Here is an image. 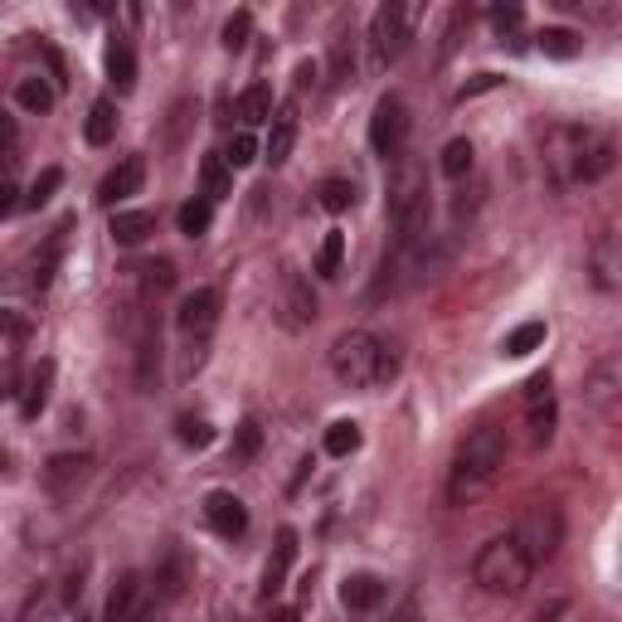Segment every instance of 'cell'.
I'll return each instance as SVG.
<instances>
[{"label":"cell","mask_w":622,"mask_h":622,"mask_svg":"<svg viewBox=\"0 0 622 622\" xmlns=\"http://www.w3.org/2000/svg\"><path fill=\"white\" fill-rule=\"evenodd\" d=\"M147 604H151L147 579H141L137 569H127V574H117V584H112L108 608H102V622H132Z\"/></svg>","instance_id":"cell-14"},{"label":"cell","mask_w":622,"mask_h":622,"mask_svg":"<svg viewBox=\"0 0 622 622\" xmlns=\"http://www.w3.org/2000/svg\"><path fill=\"white\" fill-rule=\"evenodd\" d=\"M137 385L141 394L161 385V331H156V321H141L137 331Z\"/></svg>","instance_id":"cell-18"},{"label":"cell","mask_w":622,"mask_h":622,"mask_svg":"<svg viewBox=\"0 0 622 622\" xmlns=\"http://www.w3.org/2000/svg\"><path fill=\"white\" fill-rule=\"evenodd\" d=\"M234 112H238V122H244V127H258V122H273V88H268V83H248V88L238 92Z\"/></svg>","instance_id":"cell-28"},{"label":"cell","mask_w":622,"mask_h":622,"mask_svg":"<svg viewBox=\"0 0 622 622\" xmlns=\"http://www.w3.org/2000/svg\"><path fill=\"white\" fill-rule=\"evenodd\" d=\"M102 69H108V83H112L117 92H132V88H137V49H132L127 35H112V39H108Z\"/></svg>","instance_id":"cell-17"},{"label":"cell","mask_w":622,"mask_h":622,"mask_svg":"<svg viewBox=\"0 0 622 622\" xmlns=\"http://www.w3.org/2000/svg\"><path fill=\"white\" fill-rule=\"evenodd\" d=\"M108 234H112V244L137 248V244H147V238L156 234V214L151 210H117V214H112V224H108Z\"/></svg>","instance_id":"cell-22"},{"label":"cell","mask_w":622,"mask_h":622,"mask_svg":"<svg viewBox=\"0 0 622 622\" xmlns=\"http://www.w3.org/2000/svg\"><path fill=\"white\" fill-rule=\"evenodd\" d=\"M531 579H535V564L515 535H492L472 559V584L492 598H521L531 588Z\"/></svg>","instance_id":"cell-4"},{"label":"cell","mask_w":622,"mask_h":622,"mask_svg":"<svg viewBox=\"0 0 622 622\" xmlns=\"http://www.w3.org/2000/svg\"><path fill=\"white\" fill-rule=\"evenodd\" d=\"M54 98H59L54 83H45V78H35V74L15 83V108L29 112V117H45V112H54Z\"/></svg>","instance_id":"cell-27"},{"label":"cell","mask_w":622,"mask_h":622,"mask_svg":"<svg viewBox=\"0 0 622 622\" xmlns=\"http://www.w3.org/2000/svg\"><path fill=\"white\" fill-rule=\"evenodd\" d=\"M141 185H147V161H141V156H127L122 165H112V171L102 175V185H98V204L117 210L122 200L141 195Z\"/></svg>","instance_id":"cell-15"},{"label":"cell","mask_w":622,"mask_h":622,"mask_svg":"<svg viewBox=\"0 0 622 622\" xmlns=\"http://www.w3.org/2000/svg\"><path fill=\"white\" fill-rule=\"evenodd\" d=\"M331 375L346 389H380L399 375V356L389 340H380L375 331H346L331 346Z\"/></svg>","instance_id":"cell-3"},{"label":"cell","mask_w":622,"mask_h":622,"mask_svg":"<svg viewBox=\"0 0 622 622\" xmlns=\"http://www.w3.org/2000/svg\"><path fill=\"white\" fill-rule=\"evenodd\" d=\"M467 25H472V10L458 5L448 15V25H443V45H438V59H452L458 54V45H462V35H467Z\"/></svg>","instance_id":"cell-41"},{"label":"cell","mask_w":622,"mask_h":622,"mask_svg":"<svg viewBox=\"0 0 622 622\" xmlns=\"http://www.w3.org/2000/svg\"><path fill=\"white\" fill-rule=\"evenodd\" d=\"M214 224V204L204 200V195H195V200H185L181 210H175V229H181L185 238H204Z\"/></svg>","instance_id":"cell-31"},{"label":"cell","mask_w":622,"mask_h":622,"mask_svg":"<svg viewBox=\"0 0 622 622\" xmlns=\"http://www.w3.org/2000/svg\"><path fill=\"white\" fill-rule=\"evenodd\" d=\"M385 594H389V584L380 574H370V569L340 579V604H346L350 613H375V608L385 604Z\"/></svg>","instance_id":"cell-16"},{"label":"cell","mask_w":622,"mask_h":622,"mask_svg":"<svg viewBox=\"0 0 622 622\" xmlns=\"http://www.w3.org/2000/svg\"><path fill=\"white\" fill-rule=\"evenodd\" d=\"M132 622H156V598H151V604H147V608H141V613H137V618H132Z\"/></svg>","instance_id":"cell-55"},{"label":"cell","mask_w":622,"mask_h":622,"mask_svg":"<svg viewBox=\"0 0 622 622\" xmlns=\"http://www.w3.org/2000/svg\"><path fill=\"white\" fill-rule=\"evenodd\" d=\"M49 389H54V360H39V365L29 370V385L20 389V419L35 423L39 413L49 409Z\"/></svg>","instance_id":"cell-20"},{"label":"cell","mask_w":622,"mask_h":622,"mask_svg":"<svg viewBox=\"0 0 622 622\" xmlns=\"http://www.w3.org/2000/svg\"><path fill=\"white\" fill-rule=\"evenodd\" d=\"M293 147H297V108H293V102H283V108L273 112V132H268L263 156L273 165H283L287 156H293Z\"/></svg>","instance_id":"cell-23"},{"label":"cell","mask_w":622,"mask_h":622,"mask_svg":"<svg viewBox=\"0 0 622 622\" xmlns=\"http://www.w3.org/2000/svg\"><path fill=\"white\" fill-rule=\"evenodd\" d=\"M185 588V559L181 549H165V559L156 564V598H181Z\"/></svg>","instance_id":"cell-36"},{"label":"cell","mask_w":622,"mask_h":622,"mask_svg":"<svg viewBox=\"0 0 622 622\" xmlns=\"http://www.w3.org/2000/svg\"><path fill=\"white\" fill-rule=\"evenodd\" d=\"M506 458H511V443L496 423H476L472 433L458 443L452 452V472H448V501L452 506H472L476 496H486L506 472Z\"/></svg>","instance_id":"cell-1"},{"label":"cell","mask_w":622,"mask_h":622,"mask_svg":"<svg viewBox=\"0 0 622 622\" xmlns=\"http://www.w3.org/2000/svg\"><path fill=\"white\" fill-rule=\"evenodd\" d=\"M540 161L555 190H574L579 185V122H555L540 137Z\"/></svg>","instance_id":"cell-7"},{"label":"cell","mask_w":622,"mask_h":622,"mask_svg":"<svg viewBox=\"0 0 622 622\" xmlns=\"http://www.w3.org/2000/svg\"><path fill=\"white\" fill-rule=\"evenodd\" d=\"M293 559H297V531L293 525H283V531H277V545H273V559H268V569H263V598L283 594Z\"/></svg>","instance_id":"cell-19"},{"label":"cell","mask_w":622,"mask_h":622,"mask_svg":"<svg viewBox=\"0 0 622 622\" xmlns=\"http://www.w3.org/2000/svg\"><path fill=\"white\" fill-rule=\"evenodd\" d=\"M535 45H540L545 59H574L579 49H584V35H579V29H564V25H549V29H540Z\"/></svg>","instance_id":"cell-34"},{"label":"cell","mask_w":622,"mask_h":622,"mask_svg":"<svg viewBox=\"0 0 622 622\" xmlns=\"http://www.w3.org/2000/svg\"><path fill=\"white\" fill-rule=\"evenodd\" d=\"M511 535L521 540L525 555H531V564L540 569L559 555V545H564V515H559L555 501H531L521 511V521H515Z\"/></svg>","instance_id":"cell-5"},{"label":"cell","mask_w":622,"mask_h":622,"mask_svg":"<svg viewBox=\"0 0 622 622\" xmlns=\"http://www.w3.org/2000/svg\"><path fill=\"white\" fill-rule=\"evenodd\" d=\"M92 476V458L88 452H54V458L45 462V492L54 496V501H69V496H78V486Z\"/></svg>","instance_id":"cell-12"},{"label":"cell","mask_w":622,"mask_h":622,"mask_svg":"<svg viewBox=\"0 0 622 622\" xmlns=\"http://www.w3.org/2000/svg\"><path fill=\"white\" fill-rule=\"evenodd\" d=\"M360 443H365L360 423L356 419H336L326 428V438H321V448H326V458H350V452H360Z\"/></svg>","instance_id":"cell-32"},{"label":"cell","mask_w":622,"mask_h":622,"mask_svg":"<svg viewBox=\"0 0 622 622\" xmlns=\"http://www.w3.org/2000/svg\"><path fill=\"white\" fill-rule=\"evenodd\" d=\"M39 59H45V64H49V83H54V88H69V69H64V54H59L54 45H39Z\"/></svg>","instance_id":"cell-46"},{"label":"cell","mask_w":622,"mask_h":622,"mask_svg":"<svg viewBox=\"0 0 622 622\" xmlns=\"http://www.w3.org/2000/svg\"><path fill=\"white\" fill-rule=\"evenodd\" d=\"M492 88H501V74H476L472 83H462L458 88V102H472V98H482V92H492Z\"/></svg>","instance_id":"cell-47"},{"label":"cell","mask_w":622,"mask_h":622,"mask_svg":"<svg viewBox=\"0 0 622 622\" xmlns=\"http://www.w3.org/2000/svg\"><path fill=\"white\" fill-rule=\"evenodd\" d=\"M438 171L448 175V181H467V175L476 171V147L467 137H452L448 147L438 151Z\"/></svg>","instance_id":"cell-30"},{"label":"cell","mask_w":622,"mask_h":622,"mask_svg":"<svg viewBox=\"0 0 622 622\" xmlns=\"http://www.w3.org/2000/svg\"><path fill=\"white\" fill-rule=\"evenodd\" d=\"M224 161H229L234 171L253 165V161H258V141H253V132H238V137H229V147H224Z\"/></svg>","instance_id":"cell-44"},{"label":"cell","mask_w":622,"mask_h":622,"mask_svg":"<svg viewBox=\"0 0 622 622\" xmlns=\"http://www.w3.org/2000/svg\"><path fill=\"white\" fill-rule=\"evenodd\" d=\"M525 413H531V443H535V448H549V443H555V423H559L555 394L531 399V403H525Z\"/></svg>","instance_id":"cell-33"},{"label":"cell","mask_w":622,"mask_h":622,"mask_svg":"<svg viewBox=\"0 0 622 622\" xmlns=\"http://www.w3.org/2000/svg\"><path fill=\"white\" fill-rule=\"evenodd\" d=\"M200 195L210 204H220V200H234V165L224 161V151H210L200 161Z\"/></svg>","instance_id":"cell-21"},{"label":"cell","mask_w":622,"mask_h":622,"mask_svg":"<svg viewBox=\"0 0 622 622\" xmlns=\"http://www.w3.org/2000/svg\"><path fill=\"white\" fill-rule=\"evenodd\" d=\"M389 622H428V618H423V604H419V598H403V604L399 608H394V618Z\"/></svg>","instance_id":"cell-49"},{"label":"cell","mask_w":622,"mask_h":622,"mask_svg":"<svg viewBox=\"0 0 622 622\" xmlns=\"http://www.w3.org/2000/svg\"><path fill=\"white\" fill-rule=\"evenodd\" d=\"M370 147L375 156H394L399 161L403 147H409V102L399 98V92H385V98L375 102V112H370Z\"/></svg>","instance_id":"cell-8"},{"label":"cell","mask_w":622,"mask_h":622,"mask_svg":"<svg viewBox=\"0 0 622 622\" xmlns=\"http://www.w3.org/2000/svg\"><path fill=\"white\" fill-rule=\"evenodd\" d=\"M340 268H346V234L331 229L321 238V253H316V273L321 277H340Z\"/></svg>","instance_id":"cell-38"},{"label":"cell","mask_w":622,"mask_h":622,"mask_svg":"<svg viewBox=\"0 0 622 622\" xmlns=\"http://www.w3.org/2000/svg\"><path fill=\"white\" fill-rule=\"evenodd\" d=\"M112 137H117V102L98 98L88 108V117H83V141H88V147H108Z\"/></svg>","instance_id":"cell-26"},{"label":"cell","mask_w":622,"mask_h":622,"mask_svg":"<svg viewBox=\"0 0 622 622\" xmlns=\"http://www.w3.org/2000/svg\"><path fill=\"white\" fill-rule=\"evenodd\" d=\"M545 336H549V326H545V321H525V326H515L511 331V336H506V356H511V360H521V356H531V350H540L545 346Z\"/></svg>","instance_id":"cell-37"},{"label":"cell","mask_w":622,"mask_h":622,"mask_svg":"<svg viewBox=\"0 0 622 622\" xmlns=\"http://www.w3.org/2000/svg\"><path fill=\"white\" fill-rule=\"evenodd\" d=\"M492 25H496V29L521 25V5H492Z\"/></svg>","instance_id":"cell-50"},{"label":"cell","mask_w":622,"mask_h":622,"mask_svg":"<svg viewBox=\"0 0 622 622\" xmlns=\"http://www.w3.org/2000/svg\"><path fill=\"white\" fill-rule=\"evenodd\" d=\"M584 399L594 403V409H608V403L622 399V360H604V365L584 380Z\"/></svg>","instance_id":"cell-24"},{"label":"cell","mask_w":622,"mask_h":622,"mask_svg":"<svg viewBox=\"0 0 622 622\" xmlns=\"http://www.w3.org/2000/svg\"><path fill=\"white\" fill-rule=\"evenodd\" d=\"M618 165V141L608 127L579 122V185H598Z\"/></svg>","instance_id":"cell-9"},{"label":"cell","mask_w":622,"mask_h":622,"mask_svg":"<svg viewBox=\"0 0 622 622\" xmlns=\"http://www.w3.org/2000/svg\"><path fill=\"white\" fill-rule=\"evenodd\" d=\"M175 326H181L185 340H210L214 326H220V293L214 287H195L190 297H181Z\"/></svg>","instance_id":"cell-10"},{"label":"cell","mask_w":622,"mask_h":622,"mask_svg":"<svg viewBox=\"0 0 622 622\" xmlns=\"http://www.w3.org/2000/svg\"><path fill=\"white\" fill-rule=\"evenodd\" d=\"M59 185H64V171H59V165H49V171H39L35 181H29V190H25V204L29 210H39V204H49L54 200V190Z\"/></svg>","instance_id":"cell-40"},{"label":"cell","mask_w":622,"mask_h":622,"mask_svg":"<svg viewBox=\"0 0 622 622\" xmlns=\"http://www.w3.org/2000/svg\"><path fill=\"white\" fill-rule=\"evenodd\" d=\"M273 622H302V613H297V608H277Z\"/></svg>","instance_id":"cell-54"},{"label":"cell","mask_w":622,"mask_h":622,"mask_svg":"<svg viewBox=\"0 0 622 622\" xmlns=\"http://www.w3.org/2000/svg\"><path fill=\"white\" fill-rule=\"evenodd\" d=\"M283 297H287V311H293V326L316 321V293H311L302 273H283Z\"/></svg>","instance_id":"cell-29"},{"label":"cell","mask_w":622,"mask_h":622,"mask_svg":"<svg viewBox=\"0 0 622 622\" xmlns=\"http://www.w3.org/2000/svg\"><path fill=\"white\" fill-rule=\"evenodd\" d=\"M175 438L185 443V448H210L214 443V423L210 419H195V413H185V419H175Z\"/></svg>","instance_id":"cell-39"},{"label":"cell","mask_w":622,"mask_h":622,"mask_svg":"<svg viewBox=\"0 0 622 622\" xmlns=\"http://www.w3.org/2000/svg\"><path fill=\"white\" fill-rule=\"evenodd\" d=\"M316 204L326 214H346L350 204H356V185H350L346 175H326V181L316 185Z\"/></svg>","instance_id":"cell-35"},{"label":"cell","mask_w":622,"mask_h":622,"mask_svg":"<svg viewBox=\"0 0 622 622\" xmlns=\"http://www.w3.org/2000/svg\"><path fill=\"white\" fill-rule=\"evenodd\" d=\"M385 210H389L394 244H413V238L428 234V220H433V190H428V165H423L419 156H399V161H394Z\"/></svg>","instance_id":"cell-2"},{"label":"cell","mask_w":622,"mask_h":622,"mask_svg":"<svg viewBox=\"0 0 622 622\" xmlns=\"http://www.w3.org/2000/svg\"><path fill=\"white\" fill-rule=\"evenodd\" d=\"M564 608H569V604H564V598H555V604H545V608H535V618H531V622H555L559 613H564Z\"/></svg>","instance_id":"cell-53"},{"label":"cell","mask_w":622,"mask_h":622,"mask_svg":"<svg viewBox=\"0 0 622 622\" xmlns=\"http://www.w3.org/2000/svg\"><path fill=\"white\" fill-rule=\"evenodd\" d=\"M204 525H210L220 540H244L248 535V506L234 492H210L204 496Z\"/></svg>","instance_id":"cell-13"},{"label":"cell","mask_w":622,"mask_h":622,"mask_svg":"<svg viewBox=\"0 0 622 622\" xmlns=\"http://www.w3.org/2000/svg\"><path fill=\"white\" fill-rule=\"evenodd\" d=\"M78 622H83V618H78Z\"/></svg>","instance_id":"cell-56"},{"label":"cell","mask_w":622,"mask_h":622,"mask_svg":"<svg viewBox=\"0 0 622 622\" xmlns=\"http://www.w3.org/2000/svg\"><path fill=\"white\" fill-rule=\"evenodd\" d=\"M413 35V10L409 5H380L370 15V69L375 74H389L394 64L403 59Z\"/></svg>","instance_id":"cell-6"},{"label":"cell","mask_w":622,"mask_h":622,"mask_svg":"<svg viewBox=\"0 0 622 622\" xmlns=\"http://www.w3.org/2000/svg\"><path fill=\"white\" fill-rule=\"evenodd\" d=\"M588 277L598 293H622V234L604 229L588 244Z\"/></svg>","instance_id":"cell-11"},{"label":"cell","mask_w":622,"mask_h":622,"mask_svg":"<svg viewBox=\"0 0 622 622\" xmlns=\"http://www.w3.org/2000/svg\"><path fill=\"white\" fill-rule=\"evenodd\" d=\"M210 360V340H185V356H181V380H190L195 370H204Z\"/></svg>","instance_id":"cell-45"},{"label":"cell","mask_w":622,"mask_h":622,"mask_svg":"<svg viewBox=\"0 0 622 622\" xmlns=\"http://www.w3.org/2000/svg\"><path fill=\"white\" fill-rule=\"evenodd\" d=\"M248 35H253V10H234V15L224 20V49L238 54V49L248 45Z\"/></svg>","instance_id":"cell-43"},{"label":"cell","mask_w":622,"mask_h":622,"mask_svg":"<svg viewBox=\"0 0 622 622\" xmlns=\"http://www.w3.org/2000/svg\"><path fill=\"white\" fill-rule=\"evenodd\" d=\"M326 74H331V88H346V83L356 78V35H350V29H336V39H331Z\"/></svg>","instance_id":"cell-25"},{"label":"cell","mask_w":622,"mask_h":622,"mask_svg":"<svg viewBox=\"0 0 622 622\" xmlns=\"http://www.w3.org/2000/svg\"><path fill=\"white\" fill-rule=\"evenodd\" d=\"M15 210H20V185H15V181H5V190H0V214L10 220Z\"/></svg>","instance_id":"cell-52"},{"label":"cell","mask_w":622,"mask_h":622,"mask_svg":"<svg viewBox=\"0 0 622 622\" xmlns=\"http://www.w3.org/2000/svg\"><path fill=\"white\" fill-rule=\"evenodd\" d=\"M141 273H147V287H151V293H165V287L175 283V268L165 263V258H161V263H147Z\"/></svg>","instance_id":"cell-48"},{"label":"cell","mask_w":622,"mask_h":622,"mask_svg":"<svg viewBox=\"0 0 622 622\" xmlns=\"http://www.w3.org/2000/svg\"><path fill=\"white\" fill-rule=\"evenodd\" d=\"M0 147H5V161H15V117H0Z\"/></svg>","instance_id":"cell-51"},{"label":"cell","mask_w":622,"mask_h":622,"mask_svg":"<svg viewBox=\"0 0 622 622\" xmlns=\"http://www.w3.org/2000/svg\"><path fill=\"white\" fill-rule=\"evenodd\" d=\"M258 448H263V428H258L253 419H244L234 428V462H253Z\"/></svg>","instance_id":"cell-42"}]
</instances>
